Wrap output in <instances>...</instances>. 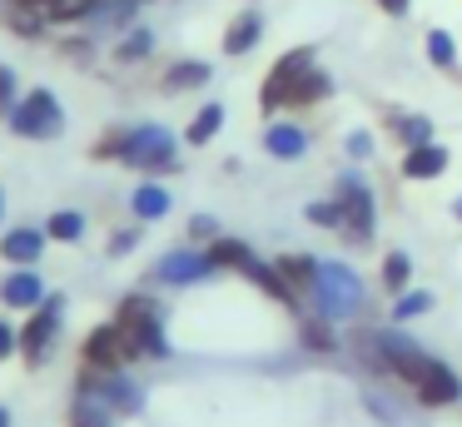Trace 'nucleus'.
Instances as JSON below:
<instances>
[{
  "label": "nucleus",
  "instance_id": "obj_16",
  "mask_svg": "<svg viewBox=\"0 0 462 427\" xmlns=\"http://www.w3.org/2000/svg\"><path fill=\"white\" fill-rule=\"evenodd\" d=\"M328 75H323V70H303V75L299 79H293V85H289V99H283V105H289V109H303V105H319V99L323 95H328Z\"/></svg>",
  "mask_w": 462,
  "mask_h": 427
},
{
  "label": "nucleus",
  "instance_id": "obj_34",
  "mask_svg": "<svg viewBox=\"0 0 462 427\" xmlns=\"http://www.w3.org/2000/svg\"><path fill=\"white\" fill-rule=\"evenodd\" d=\"M309 218H313V224H328V228H338V224H343V209H338V199H333V204H313V209H309Z\"/></svg>",
  "mask_w": 462,
  "mask_h": 427
},
{
  "label": "nucleus",
  "instance_id": "obj_5",
  "mask_svg": "<svg viewBox=\"0 0 462 427\" xmlns=\"http://www.w3.org/2000/svg\"><path fill=\"white\" fill-rule=\"evenodd\" d=\"M125 164H134V169H174V139H170V129H160V125L130 129Z\"/></svg>",
  "mask_w": 462,
  "mask_h": 427
},
{
  "label": "nucleus",
  "instance_id": "obj_17",
  "mask_svg": "<svg viewBox=\"0 0 462 427\" xmlns=\"http://www.w3.org/2000/svg\"><path fill=\"white\" fill-rule=\"evenodd\" d=\"M244 278H249L254 288H263L269 298H279V303H293V288H289V278L279 274V264H259V258H254V264L244 268Z\"/></svg>",
  "mask_w": 462,
  "mask_h": 427
},
{
  "label": "nucleus",
  "instance_id": "obj_23",
  "mask_svg": "<svg viewBox=\"0 0 462 427\" xmlns=\"http://www.w3.org/2000/svg\"><path fill=\"white\" fill-rule=\"evenodd\" d=\"M130 209H134L140 218H164V214H170V189L140 184V189H134V199H130Z\"/></svg>",
  "mask_w": 462,
  "mask_h": 427
},
{
  "label": "nucleus",
  "instance_id": "obj_35",
  "mask_svg": "<svg viewBox=\"0 0 462 427\" xmlns=\"http://www.w3.org/2000/svg\"><path fill=\"white\" fill-rule=\"evenodd\" d=\"M15 348H21V333H15L11 323H0V363H5V357H11Z\"/></svg>",
  "mask_w": 462,
  "mask_h": 427
},
{
  "label": "nucleus",
  "instance_id": "obj_20",
  "mask_svg": "<svg viewBox=\"0 0 462 427\" xmlns=\"http://www.w3.org/2000/svg\"><path fill=\"white\" fill-rule=\"evenodd\" d=\"M209 264H214V268H239V274H244V268L254 264V254L239 244V238H224V234H219V238L209 244Z\"/></svg>",
  "mask_w": 462,
  "mask_h": 427
},
{
  "label": "nucleus",
  "instance_id": "obj_21",
  "mask_svg": "<svg viewBox=\"0 0 462 427\" xmlns=\"http://www.w3.org/2000/svg\"><path fill=\"white\" fill-rule=\"evenodd\" d=\"M0 20L15 30V35H41V25H45V10H35V5H15V0H5L0 5Z\"/></svg>",
  "mask_w": 462,
  "mask_h": 427
},
{
  "label": "nucleus",
  "instance_id": "obj_14",
  "mask_svg": "<svg viewBox=\"0 0 462 427\" xmlns=\"http://www.w3.org/2000/svg\"><path fill=\"white\" fill-rule=\"evenodd\" d=\"M442 169H448V149L432 144V139H428V144H412L408 159H402V174H408V179H438Z\"/></svg>",
  "mask_w": 462,
  "mask_h": 427
},
{
  "label": "nucleus",
  "instance_id": "obj_29",
  "mask_svg": "<svg viewBox=\"0 0 462 427\" xmlns=\"http://www.w3.org/2000/svg\"><path fill=\"white\" fill-rule=\"evenodd\" d=\"M393 135L412 149V144H428V139H432V125H428V119H418V115H398V119H393Z\"/></svg>",
  "mask_w": 462,
  "mask_h": 427
},
{
  "label": "nucleus",
  "instance_id": "obj_7",
  "mask_svg": "<svg viewBox=\"0 0 462 427\" xmlns=\"http://www.w3.org/2000/svg\"><path fill=\"white\" fill-rule=\"evenodd\" d=\"M309 65H313V50L303 45V50H289V55H283L279 65L269 70V79H263V89H259V109H263V115L283 109V99H289V85H293V79H299Z\"/></svg>",
  "mask_w": 462,
  "mask_h": 427
},
{
  "label": "nucleus",
  "instance_id": "obj_9",
  "mask_svg": "<svg viewBox=\"0 0 462 427\" xmlns=\"http://www.w3.org/2000/svg\"><path fill=\"white\" fill-rule=\"evenodd\" d=\"M130 363V353H125V338L120 328H95L90 338H85V367L90 373H120V367Z\"/></svg>",
  "mask_w": 462,
  "mask_h": 427
},
{
  "label": "nucleus",
  "instance_id": "obj_36",
  "mask_svg": "<svg viewBox=\"0 0 462 427\" xmlns=\"http://www.w3.org/2000/svg\"><path fill=\"white\" fill-rule=\"evenodd\" d=\"M348 154L353 159H368L373 154V135H363V129H358V135H348Z\"/></svg>",
  "mask_w": 462,
  "mask_h": 427
},
{
  "label": "nucleus",
  "instance_id": "obj_2",
  "mask_svg": "<svg viewBox=\"0 0 462 427\" xmlns=\"http://www.w3.org/2000/svg\"><path fill=\"white\" fill-rule=\"evenodd\" d=\"M115 328H120L125 353H130V357H144V363H160V357H170V343H164V328H160V318H154V303H150V298H125Z\"/></svg>",
  "mask_w": 462,
  "mask_h": 427
},
{
  "label": "nucleus",
  "instance_id": "obj_10",
  "mask_svg": "<svg viewBox=\"0 0 462 427\" xmlns=\"http://www.w3.org/2000/svg\"><path fill=\"white\" fill-rule=\"evenodd\" d=\"M209 274H214L209 254H194V248H174V254H164L160 268H154L160 283H199V278H209Z\"/></svg>",
  "mask_w": 462,
  "mask_h": 427
},
{
  "label": "nucleus",
  "instance_id": "obj_4",
  "mask_svg": "<svg viewBox=\"0 0 462 427\" xmlns=\"http://www.w3.org/2000/svg\"><path fill=\"white\" fill-rule=\"evenodd\" d=\"M60 125H65V115H60V99H55L51 89H31V95L11 109V129L25 139H51V135H60Z\"/></svg>",
  "mask_w": 462,
  "mask_h": 427
},
{
  "label": "nucleus",
  "instance_id": "obj_8",
  "mask_svg": "<svg viewBox=\"0 0 462 427\" xmlns=\"http://www.w3.org/2000/svg\"><path fill=\"white\" fill-rule=\"evenodd\" d=\"M338 209H343V234L353 244H368L373 238V194L358 184V179H343V194H338Z\"/></svg>",
  "mask_w": 462,
  "mask_h": 427
},
{
  "label": "nucleus",
  "instance_id": "obj_19",
  "mask_svg": "<svg viewBox=\"0 0 462 427\" xmlns=\"http://www.w3.org/2000/svg\"><path fill=\"white\" fill-rule=\"evenodd\" d=\"M319 258H309V254H283L279 258V274L289 278V288H309L313 293V283H319Z\"/></svg>",
  "mask_w": 462,
  "mask_h": 427
},
{
  "label": "nucleus",
  "instance_id": "obj_13",
  "mask_svg": "<svg viewBox=\"0 0 462 427\" xmlns=\"http://www.w3.org/2000/svg\"><path fill=\"white\" fill-rule=\"evenodd\" d=\"M259 35H263V15H259V10L234 15V25L224 30V55H249V50L259 45Z\"/></svg>",
  "mask_w": 462,
  "mask_h": 427
},
{
  "label": "nucleus",
  "instance_id": "obj_39",
  "mask_svg": "<svg viewBox=\"0 0 462 427\" xmlns=\"http://www.w3.org/2000/svg\"><path fill=\"white\" fill-rule=\"evenodd\" d=\"M383 10H388V15H408V0H378Z\"/></svg>",
  "mask_w": 462,
  "mask_h": 427
},
{
  "label": "nucleus",
  "instance_id": "obj_12",
  "mask_svg": "<svg viewBox=\"0 0 462 427\" xmlns=\"http://www.w3.org/2000/svg\"><path fill=\"white\" fill-rule=\"evenodd\" d=\"M45 238L51 234H41V228H11V234L0 238V254L11 258V264H21V268H31L35 258H41V248H45Z\"/></svg>",
  "mask_w": 462,
  "mask_h": 427
},
{
  "label": "nucleus",
  "instance_id": "obj_28",
  "mask_svg": "<svg viewBox=\"0 0 462 427\" xmlns=\"http://www.w3.org/2000/svg\"><path fill=\"white\" fill-rule=\"evenodd\" d=\"M100 10V0H45V20H85Z\"/></svg>",
  "mask_w": 462,
  "mask_h": 427
},
{
  "label": "nucleus",
  "instance_id": "obj_40",
  "mask_svg": "<svg viewBox=\"0 0 462 427\" xmlns=\"http://www.w3.org/2000/svg\"><path fill=\"white\" fill-rule=\"evenodd\" d=\"M15 5H35V10H45V0H15Z\"/></svg>",
  "mask_w": 462,
  "mask_h": 427
},
{
  "label": "nucleus",
  "instance_id": "obj_42",
  "mask_svg": "<svg viewBox=\"0 0 462 427\" xmlns=\"http://www.w3.org/2000/svg\"><path fill=\"white\" fill-rule=\"evenodd\" d=\"M452 214H457V218H462V199H457V204H452Z\"/></svg>",
  "mask_w": 462,
  "mask_h": 427
},
{
  "label": "nucleus",
  "instance_id": "obj_43",
  "mask_svg": "<svg viewBox=\"0 0 462 427\" xmlns=\"http://www.w3.org/2000/svg\"><path fill=\"white\" fill-rule=\"evenodd\" d=\"M0 214H5V194H0Z\"/></svg>",
  "mask_w": 462,
  "mask_h": 427
},
{
  "label": "nucleus",
  "instance_id": "obj_11",
  "mask_svg": "<svg viewBox=\"0 0 462 427\" xmlns=\"http://www.w3.org/2000/svg\"><path fill=\"white\" fill-rule=\"evenodd\" d=\"M45 278L35 274V268H15L11 278H5V283H0V303L5 308H25V313H31V308H41L45 303Z\"/></svg>",
  "mask_w": 462,
  "mask_h": 427
},
{
  "label": "nucleus",
  "instance_id": "obj_26",
  "mask_svg": "<svg viewBox=\"0 0 462 427\" xmlns=\"http://www.w3.org/2000/svg\"><path fill=\"white\" fill-rule=\"evenodd\" d=\"M45 234L60 238V244H80V234H85V214H80V209H60V214H51Z\"/></svg>",
  "mask_w": 462,
  "mask_h": 427
},
{
  "label": "nucleus",
  "instance_id": "obj_22",
  "mask_svg": "<svg viewBox=\"0 0 462 427\" xmlns=\"http://www.w3.org/2000/svg\"><path fill=\"white\" fill-rule=\"evenodd\" d=\"M219 125H224V105H204L199 115H194V125L184 129V144H194V149L209 144V139L219 135Z\"/></svg>",
  "mask_w": 462,
  "mask_h": 427
},
{
  "label": "nucleus",
  "instance_id": "obj_31",
  "mask_svg": "<svg viewBox=\"0 0 462 427\" xmlns=\"http://www.w3.org/2000/svg\"><path fill=\"white\" fill-rule=\"evenodd\" d=\"M432 308V293L422 288V293H398V303H393V318L398 323H408V318H422Z\"/></svg>",
  "mask_w": 462,
  "mask_h": 427
},
{
  "label": "nucleus",
  "instance_id": "obj_18",
  "mask_svg": "<svg viewBox=\"0 0 462 427\" xmlns=\"http://www.w3.org/2000/svg\"><path fill=\"white\" fill-rule=\"evenodd\" d=\"M70 427H110V407H105V397H95V393H75V403H70Z\"/></svg>",
  "mask_w": 462,
  "mask_h": 427
},
{
  "label": "nucleus",
  "instance_id": "obj_1",
  "mask_svg": "<svg viewBox=\"0 0 462 427\" xmlns=\"http://www.w3.org/2000/svg\"><path fill=\"white\" fill-rule=\"evenodd\" d=\"M393 373L412 387V397H418L422 407H448V403H457V397H462L457 373H452L448 363H438V357H428L422 348H412V343H402Z\"/></svg>",
  "mask_w": 462,
  "mask_h": 427
},
{
  "label": "nucleus",
  "instance_id": "obj_25",
  "mask_svg": "<svg viewBox=\"0 0 462 427\" xmlns=\"http://www.w3.org/2000/svg\"><path fill=\"white\" fill-rule=\"evenodd\" d=\"M408 278H412V258L402 254V248H393V254L383 258V288H388V293H408Z\"/></svg>",
  "mask_w": 462,
  "mask_h": 427
},
{
  "label": "nucleus",
  "instance_id": "obj_3",
  "mask_svg": "<svg viewBox=\"0 0 462 427\" xmlns=\"http://www.w3.org/2000/svg\"><path fill=\"white\" fill-rule=\"evenodd\" d=\"M313 298H319L323 318H353L363 308V283L353 268L343 264H323L319 268V283H313Z\"/></svg>",
  "mask_w": 462,
  "mask_h": 427
},
{
  "label": "nucleus",
  "instance_id": "obj_33",
  "mask_svg": "<svg viewBox=\"0 0 462 427\" xmlns=\"http://www.w3.org/2000/svg\"><path fill=\"white\" fill-rule=\"evenodd\" d=\"M15 105H21L15 99V75H11V65H0V115H11Z\"/></svg>",
  "mask_w": 462,
  "mask_h": 427
},
{
  "label": "nucleus",
  "instance_id": "obj_15",
  "mask_svg": "<svg viewBox=\"0 0 462 427\" xmlns=\"http://www.w3.org/2000/svg\"><path fill=\"white\" fill-rule=\"evenodd\" d=\"M263 149H269L273 159H299L303 149H309V135H303L299 125H269L263 129Z\"/></svg>",
  "mask_w": 462,
  "mask_h": 427
},
{
  "label": "nucleus",
  "instance_id": "obj_38",
  "mask_svg": "<svg viewBox=\"0 0 462 427\" xmlns=\"http://www.w3.org/2000/svg\"><path fill=\"white\" fill-rule=\"evenodd\" d=\"M134 238H140V234H130V228H125V234H115L110 254H130V248H134Z\"/></svg>",
  "mask_w": 462,
  "mask_h": 427
},
{
  "label": "nucleus",
  "instance_id": "obj_24",
  "mask_svg": "<svg viewBox=\"0 0 462 427\" xmlns=\"http://www.w3.org/2000/svg\"><path fill=\"white\" fill-rule=\"evenodd\" d=\"M199 85H209V65L204 60H180L164 75V89H199Z\"/></svg>",
  "mask_w": 462,
  "mask_h": 427
},
{
  "label": "nucleus",
  "instance_id": "obj_30",
  "mask_svg": "<svg viewBox=\"0 0 462 427\" xmlns=\"http://www.w3.org/2000/svg\"><path fill=\"white\" fill-rule=\"evenodd\" d=\"M428 60H432L438 70H452V65H457V45H452L448 30H428Z\"/></svg>",
  "mask_w": 462,
  "mask_h": 427
},
{
  "label": "nucleus",
  "instance_id": "obj_37",
  "mask_svg": "<svg viewBox=\"0 0 462 427\" xmlns=\"http://www.w3.org/2000/svg\"><path fill=\"white\" fill-rule=\"evenodd\" d=\"M189 234H194V238H214L219 228H214V218H194V224H189Z\"/></svg>",
  "mask_w": 462,
  "mask_h": 427
},
{
  "label": "nucleus",
  "instance_id": "obj_27",
  "mask_svg": "<svg viewBox=\"0 0 462 427\" xmlns=\"http://www.w3.org/2000/svg\"><path fill=\"white\" fill-rule=\"evenodd\" d=\"M150 50H154V35H150V30H130V35L115 45V60H120V65H134V60H144Z\"/></svg>",
  "mask_w": 462,
  "mask_h": 427
},
{
  "label": "nucleus",
  "instance_id": "obj_41",
  "mask_svg": "<svg viewBox=\"0 0 462 427\" xmlns=\"http://www.w3.org/2000/svg\"><path fill=\"white\" fill-rule=\"evenodd\" d=\"M0 427H11V413H5V407H0Z\"/></svg>",
  "mask_w": 462,
  "mask_h": 427
},
{
  "label": "nucleus",
  "instance_id": "obj_32",
  "mask_svg": "<svg viewBox=\"0 0 462 427\" xmlns=\"http://www.w3.org/2000/svg\"><path fill=\"white\" fill-rule=\"evenodd\" d=\"M125 149H130V129H110V135H100V144H95V159H120L125 164Z\"/></svg>",
  "mask_w": 462,
  "mask_h": 427
},
{
  "label": "nucleus",
  "instance_id": "obj_6",
  "mask_svg": "<svg viewBox=\"0 0 462 427\" xmlns=\"http://www.w3.org/2000/svg\"><path fill=\"white\" fill-rule=\"evenodd\" d=\"M60 313H65V298L60 293H51L41 308H31V318H25V328H21V353L31 357V363H41V353L51 348L55 328H60Z\"/></svg>",
  "mask_w": 462,
  "mask_h": 427
}]
</instances>
